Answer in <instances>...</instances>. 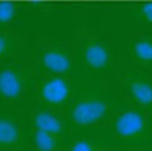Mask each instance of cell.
<instances>
[{"instance_id": "cell-1", "label": "cell", "mask_w": 152, "mask_h": 151, "mask_svg": "<svg viewBox=\"0 0 152 151\" xmlns=\"http://www.w3.org/2000/svg\"><path fill=\"white\" fill-rule=\"evenodd\" d=\"M0 151H30L29 116L0 112Z\"/></svg>"}, {"instance_id": "cell-2", "label": "cell", "mask_w": 152, "mask_h": 151, "mask_svg": "<svg viewBox=\"0 0 152 151\" xmlns=\"http://www.w3.org/2000/svg\"><path fill=\"white\" fill-rule=\"evenodd\" d=\"M117 137L129 146H140L148 136V126L144 114L136 109H126L118 112L112 123Z\"/></svg>"}, {"instance_id": "cell-3", "label": "cell", "mask_w": 152, "mask_h": 151, "mask_svg": "<svg viewBox=\"0 0 152 151\" xmlns=\"http://www.w3.org/2000/svg\"><path fill=\"white\" fill-rule=\"evenodd\" d=\"M108 113L105 101L94 96L79 99L71 107L69 119L77 127H89L101 122Z\"/></svg>"}, {"instance_id": "cell-4", "label": "cell", "mask_w": 152, "mask_h": 151, "mask_svg": "<svg viewBox=\"0 0 152 151\" xmlns=\"http://www.w3.org/2000/svg\"><path fill=\"white\" fill-rule=\"evenodd\" d=\"M69 96L68 83L59 77L45 80L38 87L37 99L43 107L57 109L64 105Z\"/></svg>"}, {"instance_id": "cell-5", "label": "cell", "mask_w": 152, "mask_h": 151, "mask_svg": "<svg viewBox=\"0 0 152 151\" xmlns=\"http://www.w3.org/2000/svg\"><path fill=\"white\" fill-rule=\"evenodd\" d=\"M25 93V83L22 77L13 69L0 71V99L14 102L20 101Z\"/></svg>"}, {"instance_id": "cell-6", "label": "cell", "mask_w": 152, "mask_h": 151, "mask_svg": "<svg viewBox=\"0 0 152 151\" xmlns=\"http://www.w3.org/2000/svg\"><path fill=\"white\" fill-rule=\"evenodd\" d=\"M62 137L30 128V150L33 151H61Z\"/></svg>"}, {"instance_id": "cell-7", "label": "cell", "mask_w": 152, "mask_h": 151, "mask_svg": "<svg viewBox=\"0 0 152 151\" xmlns=\"http://www.w3.org/2000/svg\"><path fill=\"white\" fill-rule=\"evenodd\" d=\"M133 100L141 107L152 109V85L142 79H134L128 84Z\"/></svg>"}, {"instance_id": "cell-8", "label": "cell", "mask_w": 152, "mask_h": 151, "mask_svg": "<svg viewBox=\"0 0 152 151\" xmlns=\"http://www.w3.org/2000/svg\"><path fill=\"white\" fill-rule=\"evenodd\" d=\"M44 66L53 73H64L70 68V61L67 54L58 50H51L43 55Z\"/></svg>"}, {"instance_id": "cell-9", "label": "cell", "mask_w": 152, "mask_h": 151, "mask_svg": "<svg viewBox=\"0 0 152 151\" xmlns=\"http://www.w3.org/2000/svg\"><path fill=\"white\" fill-rule=\"evenodd\" d=\"M85 59L91 68L102 69L109 61V53L103 45L97 43L91 44L86 49Z\"/></svg>"}, {"instance_id": "cell-10", "label": "cell", "mask_w": 152, "mask_h": 151, "mask_svg": "<svg viewBox=\"0 0 152 151\" xmlns=\"http://www.w3.org/2000/svg\"><path fill=\"white\" fill-rule=\"evenodd\" d=\"M135 56L142 61H152V42L149 40L138 41L134 46Z\"/></svg>"}, {"instance_id": "cell-11", "label": "cell", "mask_w": 152, "mask_h": 151, "mask_svg": "<svg viewBox=\"0 0 152 151\" xmlns=\"http://www.w3.org/2000/svg\"><path fill=\"white\" fill-rule=\"evenodd\" d=\"M69 151H103V149L97 141L81 139L75 142Z\"/></svg>"}, {"instance_id": "cell-12", "label": "cell", "mask_w": 152, "mask_h": 151, "mask_svg": "<svg viewBox=\"0 0 152 151\" xmlns=\"http://www.w3.org/2000/svg\"><path fill=\"white\" fill-rule=\"evenodd\" d=\"M15 15V6L9 1L0 2V22H8Z\"/></svg>"}, {"instance_id": "cell-13", "label": "cell", "mask_w": 152, "mask_h": 151, "mask_svg": "<svg viewBox=\"0 0 152 151\" xmlns=\"http://www.w3.org/2000/svg\"><path fill=\"white\" fill-rule=\"evenodd\" d=\"M142 13L146 20H148L149 22H152V2H148L142 5Z\"/></svg>"}, {"instance_id": "cell-14", "label": "cell", "mask_w": 152, "mask_h": 151, "mask_svg": "<svg viewBox=\"0 0 152 151\" xmlns=\"http://www.w3.org/2000/svg\"><path fill=\"white\" fill-rule=\"evenodd\" d=\"M7 49V41L6 39L0 35V56H2Z\"/></svg>"}]
</instances>
